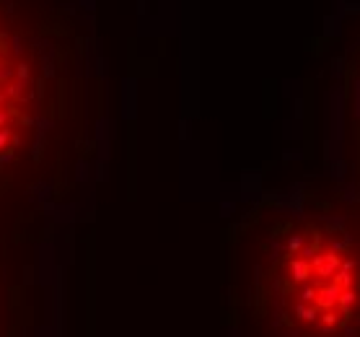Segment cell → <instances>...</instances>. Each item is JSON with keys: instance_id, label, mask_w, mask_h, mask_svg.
Here are the masks:
<instances>
[{"instance_id": "1", "label": "cell", "mask_w": 360, "mask_h": 337, "mask_svg": "<svg viewBox=\"0 0 360 337\" xmlns=\"http://www.w3.org/2000/svg\"><path fill=\"white\" fill-rule=\"evenodd\" d=\"M278 312L309 337H335L360 319V252L337 231L290 236L275 270Z\"/></svg>"}]
</instances>
